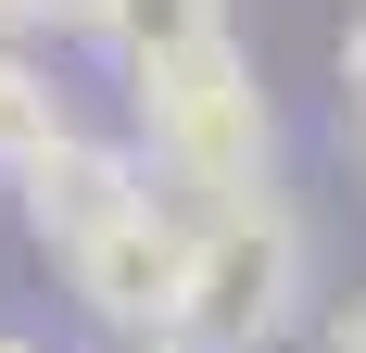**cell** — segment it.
I'll return each instance as SVG.
<instances>
[{
    "label": "cell",
    "mask_w": 366,
    "mask_h": 353,
    "mask_svg": "<svg viewBox=\"0 0 366 353\" xmlns=\"http://www.w3.org/2000/svg\"><path fill=\"white\" fill-rule=\"evenodd\" d=\"M76 303L114 328V341H177V303H189V214L139 202L127 227L76 252Z\"/></svg>",
    "instance_id": "3957f363"
},
{
    "label": "cell",
    "mask_w": 366,
    "mask_h": 353,
    "mask_svg": "<svg viewBox=\"0 0 366 353\" xmlns=\"http://www.w3.org/2000/svg\"><path fill=\"white\" fill-rule=\"evenodd\" d=\"M291 316H303V214L278 189H253V202H227V214H189L177 341L189 353H265Z\"/></svg>",
    "instance_id": "7a4b0ae2"
},
{
    "label": "cell",
    "mask_w": 366,
    "mask_h": 353,
    "mask_svg": "<svg viewBox=\"0 0 366 353\" xmlns=\"http://www.w3.org/2000/svg\"><path fill=\"white\" fill-rule=\"evenodd\" d=\"M329 353H366V303H341V316H329Z\"/></svg>",
    "instance_id": "52a82bcc"
},
{
    "label": "cell",
    "mask_w": 366,
    "mask_h": 353,
    "mask_svg": "<svg viewBox=\"0 0 366 353\" xmlns=\"http://www.w3.org/2000/svg\"><path fill=\"white\" fill-rule=\"evenodd\" d=\"M0 353H51V341H26V328H0Z\"/></svg>",
    "instance_id": "ba28073f"
},
{
    "label": "cell",
    "mask_w": 366,
    "mask_h": 353,
    "mask_svg": "<svg viewBox=\"0 0 366 353\" xmlns=\"http://www.w3.org/2000/svg\"><path fill=\"white\" fill-rule=\"evenodd\" d=\"M13 189H26V227L64 252V265L102 240V227H127V214L152 202L139 151H127V139H89V126H64L51 151H26V164H13Z\"/></svg>",
    "instance_id": "277c9868"
},
{
    "label": "cell",
    "mask_w": 366,
    "mask_h": 353,
    "mask_svg": "<svg viewBox=\"0 0 366 353\" xmlns=\"http://www.w3.org/2000/svg\"><path fill=\"white\" fill-rule=\"evenodd\" d=\"M354 151H366V114H354Z\"/></svg>",
    "instance_id": "30bf717a"
},
{
    "label": "cell",
    "mask_w": 366,
    "mask_h": 353,
    "mask_svg": "<svg viewBox=\"0 0 366 353\" xmlns=\"http://www.w3.org/2000/svg\"><path fill=\"white\" fill-rule=\"evenodd\" d=\"M127 353H189V341H127Z\"/></svg>",
    "instance_id": "9c48e42d"
},
{
    "label": "cell",
    "mask_w": 366,
    "mask_h": 353,
    "mask_svg": "<svg viewBox=\"0 0 366 353\" xmlns=\"http://www.w3.org/2000/svg\"><path fill=\"white\" fill-rule=\"evenodd\" d=\"M127 101H139L152 164L177 176L202 214H227V202L265 189V139H278V126H265V89H253V51H240V38H202L177 64H139Z\"/></svg>",
    "instance_id": "6da1fadb"
},
{
    "label": "cell",
    "mask_w": 366,
    "mask_h": 353,
    "mask_svg": "<svg viewBox=\"0 0 366 353\" xmlns=\"http://www.w3.org/2000/svg\"><path fill=\"white\" fill-rule=\"evenodd\" d=\"M102 38L127 51V76H139V64H177V51L227 38V0H102Z\"/></svg>",
    "instance_id": "5b68a950"
},
{
    "label": "cell",
    "mask_w": 366,
    "mask_h": 353,
    "mask_svg": "<svg viewBox=\"0 0 366 353\" xmlns=\"http://www.w3.org/2000/svg\"><path fill=\"white\" fill-rule=\"evenodd\" d=\"M64 126H76V114H64V89H51L26 51H0V176L26 164V151H51Z\"/></svg>",
    "instance_id": "8992f818"
}]
</instances>
